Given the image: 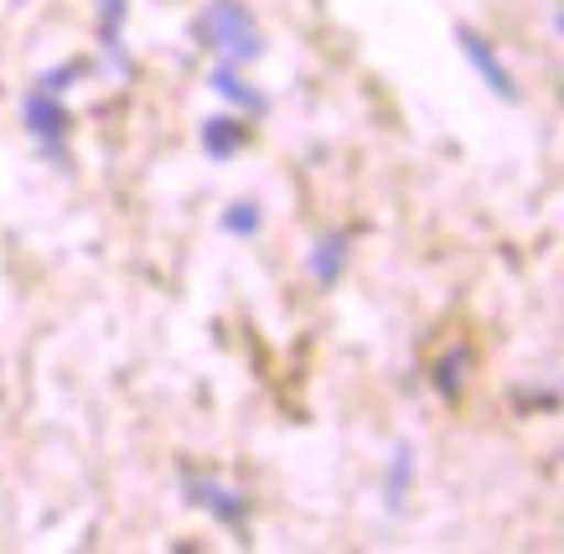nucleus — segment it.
Instances as JSON below:
<instances>
[{"instance_id":"obj_7","label":"nucleus","mask_w":564,"mask_h":554,"mask_svg":"<svg viewBox=\"0 0 564 554\" xmlns=\"http://www.w3.org/2000/svg\"><path fill=\"white\" fill-rule=\"evenodd\" d=\"M352 239H358L352 228H337V233L316 239V249H311L306 270H311V280H316L322 291H332V285L347 275V254H352Z\"/></svg>"},{"instance_id":"obj_5","label":"nucleus","mask_w":564,"mask_h":554,"mask_svg":"<svg viewBox=\"0 0 564 554\" xmlns=\"http://www.w3.org/2000/svg\"><path fill=\"white\" fill-rule=\"evenodd\" d=\"M94 32H99V53H104V68L109 73H124L130 78V53H124V17H130V0H94Z\"/></svg>"},{"instance_id":"obj_12","label":"nucleus","mask_w":564,"mask_h":554,"mask_svg":"<svg viewBox=\"0 0 564 554\" xmlns=\"http://www.w3.org/2000/svg\"><path fill=\"white\" fill-rule=\"evenodd\" d=\"M513 404L523 415H533V410L554 415V410H560V389H513Z\"/></svg>"},{"instance_id":"obj_3","label":"nucleus","mask_w":564,"mask_h":554,"mask_svg":"<svg viewBox=\"0 0 564 554\" xmlns=\"http://www.w3.org/2000/svg\"><path fill=\"white\" fill-rule=\"evenodd\" d=\"M182 492H187L192 508H203L213 519L228 529V534H243L249 539V498H243L239 487H223L218 477H207V471H182Z\"/></svg>"},{"instance_id":"obj_6","label":"nucleus","mask_w":564,"mask_h":554,"mask_svg":"<svg viewBox=\"0 0 564 554\" xmlns=\"http://www.w3.org/2000/svg\"><path fill=\"white\" fill-rule=\"evenodd\" d=\"M207 88H213L218 99H228V105H234V109H243L249 120L270 109V94H264V88H254V84H249V78H243V68H239V63H218V68L207 73Z\"/></svg>"},{"instance_id":"obj_9","label":"nucleus","mask_w":564,"mask_h":554,"mask_svg":"<svg viewBox=\"0 0 564 554\" xmlns=\"http://www.w3.org/2000/svg\"><path fill=\"white\" fill-rule=\"evenodd\" d=\"M466 373H471V347L456 343V347H445L441 358H435V368H430V383H435V394H441L445 404H462Z\"/></svg>"},{"instance_id":"obj_10","label":"nucleus","mask_w":564,"mask_h":554,"mask_svg":"<svg viewBox=\"0 0 564 554\" xmlns=\"http://www.w3.org/2000/svg\"><path fill=\"white\" fill-rule=\"evenodd\" d=\"M414 482V446L410 441H399L389 456V477H383V502H389V513H399L404 508V492H410Z\"/></svg>"},{"instance_id":"obj_4","label":"nucleus","mask_w":564,"mask_h":554,"mask_svg":"<svg viewBox=\"0 0 564 554\" xmlns=\"http://www.w3.org/2000/svg\"><path fill=\"white\" fill-rule=\"evenodd\" d=\"M456 42H462V57L477 68V78L492 88L502 105H523V88H518V78L508 73V63L497 57V47L477 32V26H456Z\"/></svg>"},{"instance_id":"obj_11","label":"nucleus","mask_w":564,"mask_h":554,"mask_svg":"<svg viewBox=\"0 0 564 554\" xmlns=\"http://www.w3.org/2000/svg\"><path fill=\"white\" fill-rule=\"evenodd\" d=\"M259 228H264V213H259L254 197H239V203H228V208H223V233H234V239H254Z\"/></svg>"},{"instance_id":"obj_1","label":"nucleus","mask_w":564,"mask_h":554,"mask_svg":"<svg viewBox=\"0 0 564 554\" xmlns=\"http://www.w3.org/2000/svg\"><path fill=\"white\" fill-rule=\"evenodd\" d=\"M192 36H197V47L218 53L223 63H239V68L264 57V32H259V21L249 17L243 0H207L192 21Z\"/></svg>"},{"instance_id":"obj_8","label":"nucleus","mask_w":564,"mask_h":554,"mask_svg":"<svg viewBox=\"0 0 564 554\" xmlns=\"http://www.w3.org/2000/svg\"><path fill=\"white\" fill-rule=\"evenodd\" d=\"M197 140H203V156L223 166V161H234L243 145H249V124H243L239 115H207Z\"/></svg>"},{"instance_id":"obj_2","label":"nucleus","mask_w":564,"mask_h":554,"mask_svg":"<svg viewBox=\"0 0 564 554\" xmlns=\"http://www.w3.org/2000/svg\"><path fill=\"white\" fill-rule=\"evenodd\" d=\"M21 124H26V135L36 140V151H42L52 166H68L73 115H68V105H63V94L32 84L26 88V99H21Z\"/></svg>"}]
</instances>
